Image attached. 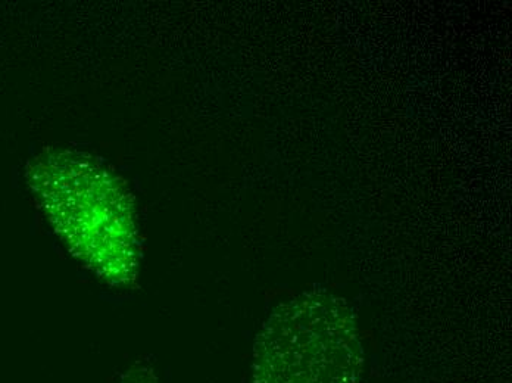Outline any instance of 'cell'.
<instances>
[{"label": "cell", "instance_id": "cell-1", "mask_svg": "<svg viewBox=\"0 0 512 383\" xmlns=\"http://www.w3.org/2000/svg\"><path fill=\"white\" fill-rule=\"evenodd\" d=\"M362 372L354 311L327 291L279 305L256 339L254 383H361Z\"/></svg>", "mask_w": 512, "mask_h": 383}]
</instances>
